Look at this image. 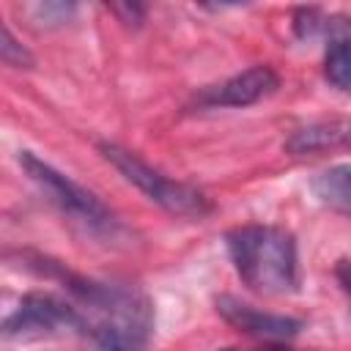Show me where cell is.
Segmentation results:
<instances>
[{"mask_svg": "<svg viewBox=\"0 0 351 351\" xmlns=\"http://www.w3.org/2000/svg\"><path fill=\"white\" fill-rule=\"evenodd\" d=\"M230 263L244 285L280 296L299 288V250L291 230L277 225H241L225 236Z\"/></svg>", "mask_w": 351, "mask_h": 351, "instance_id": "6da1fadb", "label": "cell"}, {"mask_svg": "<svg viewBox=\"0 0 351 351\" xmlns=\"http://www.w3.org/2000/svg\"><path fill=\"white\" fill-rule=\"evenodd\" d=\"M99 151L129 184H134L151 203L162 206L165 211H170L176 217H206L211 211V203L200 189H195L184 181L167 178L162 170L143 162L134 151L121 148L115 143H99Z\"/></svg>", "mask_w": 351, "mask_h": 351, "instance_id": "7a4b0ae2", "label": "cell"}, {"mask_svg": "<svg viewBox=\"0 0 351 351\" xmlns=\"http://www.w3.org/2000/svg\"><path fill=\"white\" fill-rule=\"evenodd\" d=\"M19 165L27 173V178L47 195V200L74 222L85 225L88 230H107L115 225L112 211L90 189H85L82 184H77L74 178L36 156L33 151H19Z\"/></svg>", "mask_w": 351, "mask_h": 351, "instance_id": "3957f363", "label": "cell"}, {"mask_svg": "<svg viewBox=\"0 0 351 351\" xmlns=\"http://www.w3.org/2000/svg\"><path fill=\"white\" fill-rule=\"evenodd\" d=\"M60 332H85V318L74 302L41 291L25 293L3 321V335L16 340L47 337Z\"/></svg>", "mask_w": 351, "mask_h": 351, "instance_id": "277c9868", "label": "cell"}, {"mask_svg": "<svg viewBox=\"0 0 351 351\" xmlns=\"http://www.w3.org/2000/svg\"><path fill=\"white\" fill-rule=\"evenodd\" d=\"M217 313L239 332L250 335V337H258L269 346H280V343H288L293 340L299 332H302V321L293 318V315H277V313H266V310H258L236 296H217Z\"/></svg>", "mask_w": 351, "mask_h": 351, "instance_id": "5b68a950", "label": "cell"}, {"mask_svg": "<svg viewBox=\"0 0 351 351\" xmlns=\"http://www.w3.org/2000/svg\"><path fill=\"white\" fill-rule=\"evenodd\" d=\"M280 88V77L271 66H250L228 80H222L219 85L206 88L197 96L200 107H250L266 96H271Z\"/></svg>", "mask_w": 351, "mask_h": 351, "instance_id": "8992f818", "label": "cell"}, {"mask_svg": "<svg viewBox=\"0 0 351 351\" xmlns=\"http://www.w3.org/2000/svg\"><path fill=\"white\" fill-rule=\"evenodd\" d=\"M326 49H324V77L340 88L351 90V16L332 14L324 22Z\"/></svg>", "mask_w": 351, "mask_h": 351, "instance_id": "52a82bcc", "label": "cell"}, {"mask_svg": "<svg viewBox=\"0 0 351 351\" xmlns=\"http://www.w3.org/2000/svg\"><path fill=\"white\" fill-rule=\"evenodd\" d=\"M351 143V121H315V123H307L302 129H296L288 140H285V148L296 156L302 154H321V151H332V148H340V145H348Z\"/></svg>", "mask_w": 351, "mask_h": 351, "instance_id": "ba28073f", "label": "cell"}, {"mask_svg": "<svg viewBox=\"0 0 351 351\" xmlns=\"http://www.w3.org/2000/svg\"><path fill=\"white\" fill-rule=\"evenodd\" d=\"M310 189L324 206L343 217H351V165H332L321 170L313 178Z\"/></svg>", "mask_w": 351, "mask_h": 351, "instance_id": "9c48e42d", "label": "cell"}, {"mask_svg": "<svg viewBox=\"0 0 351 351\" xmlns=\"http://www.w3.org/2000/svg\"><path fill=\"white\" fill-rule=\"evenodd\" d=\"M0 58H3L5 66H14V69H30L33 66L30 49L16 41V36L11 33L8 25L0 27Z\"/></svg>", "mask_w": 351, "mask_h": 351, "instance_id": "30bf717a", "label": "cell"}, {"mask_svg": "<svg viewBox=\"0 0 351 351\" xmlns=\"http://www.w3.org/2000/svg\"><path fill=\"white\" fill-rule=\"evenodd\" d=\"M324 22H326V16H321L318 8H299L293 16V30H296V36L310 38L318 30H324Z\"/></svg>", "mask_w": 351, "mask_h": 351, "instance_id": "8fae6325", "label": "cell"}, {"mask_svg": "<svg viewBox=\"0 0 351 351\" xmlns=\"http://www.w3.org/2000/svg\"><path fill=\"white\" fill-rule=\"evenodd\" d=\"M36 19H47V22H66L74 14V3H44V5H33Z\"/></svg>", "mask_w": 351, "mask_h": 351, "instance_id": "7c38bea8", "label": "cell"}, {"mask_svg": "<svg viewBox=\"0 0 351 351\" xmlns=\"http://www.w3.org/2000/svg\"><path fill=\"white\" fill-rule=\"evenodd\" d=\"M335 280H337L340 291L346 293V299H348V304H351V261H348V258H340V261L335 263Z\"/></svg>", "mask_w": 351, "mask_h": 351, "instance_id": "4fadbf2b", "label": "cell"}, {"mask_svg": "<svg viewBox=\"0 0 351 351\" xmlns=\"http://www.w3.org/2000/svg\"><path fill=\"white\" fill-rule=\"evenodd\" d=\"M90 343L96 351H143L140 346H132V343L118 340V337H93Z\"/></svg>", "mask_w": 351, "mask_h": 351, "instance_id": "5bb4252c", "label": "cell"}, {"mask_svg": "<svg viewBox=\"0 0 351 351\" xmlns=\"http://www.w3.org/2000/svg\"><path fill=\"white\" fill-rule=\"evenodd\" d=\"M112 11H115L123 22H134V25H137V22L143 19V14H145V8H143V5H137V3H115V5H112Z\"/></svg>", "mask_w": 351, "mask_h": 351, "instance_id": "9a60e30c", "label": "cell"}, {"mask_svg": "<svg viewBox=\"0 0 351 351\" xmlns=\"http://www.w3.org/2000/svg\"><path fill=\"white\" fill-rule=\"evenodd\" d=\"M219 351H250V348H219ZM252 351H291V348H285V346L280 343V346H269V348H252Z\"/></svg>", "mask_w": 351, "mask_h": 351, "instance_id": "2e32d148", "label": "cell"}]
</instances>
